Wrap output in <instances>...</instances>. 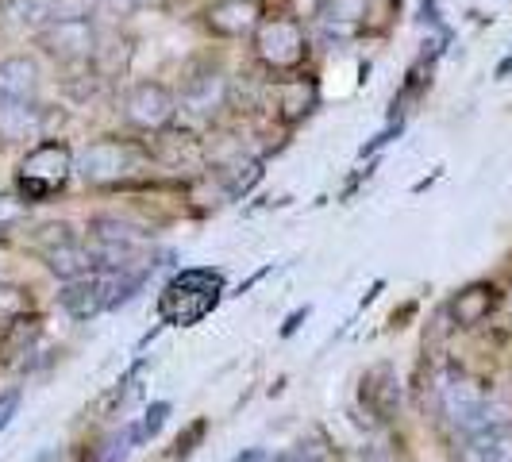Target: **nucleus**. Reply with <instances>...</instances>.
I'll return each instance as SVG.
<instances>
[{"instance_id": "2eb2a0df", "label": "nucleus", "mask_w": 512, "mask_h": 462, "mask_svg": "<svg viewBox=\"0 0 512 462\" xmlns=\"http://www.w3.org/2000/svg\"><path fill=\"white\" fill-rule=\"evenodd\" d=\"M0 101L43 104V66L35 54L0 58Z\"/></svg>"}, {"instance_id": "393cba45", "label": "nucleus", "mask_w": 512, "mask_h": 462, "mask_svg": "<svg viewBox=\"0 0 512 462\" xmlns=\"http://www.w3.org/2000/svg\"><path fill=\"white\" fill-rule=\"evenodd\" d=\"M31 220V205L12 189V193H0V243H8L12 231H20Z\"/></svg>"}, {"instance_id": "5701e85b", "label": "nucleus", "mask_w": 512, "mask_h": 462, "mask_svg": "<svg viewBox=\"0 0 512 462\" xmlns=\"http://www.w3.org/2000/svg\"><path fill=\"white\" fill-rule=\"evenodd\" d=\"M74 239H81V235H77V228L70 220H39V224L27 228V247H31L35 255L54 251V247H66V243H74Z\"/></svg>"}, {"instance_id": "9d476101", "label": "nucleus", "mask_w": 512, "mask_h": 462, "mask_svg": "<svg viewBox=\"0 0 512 462\" xmlns=\"http://www.w3.org/2000/svg\"><path fill=\"white\" fill-rule=\"evenodd\" d=\"M320 108V81L312 74L270 77V112L285 128H301L308 116Z\"/></svg>"}, {"instance_id": "72a5a7b5", "label": "nucleus", "mask_w": 512, "mask_h": 462, "mask_svg": "<svg viewBox=\"0 0 512 462\" xmlns=\"http://www.w3.org/2000/svg\"><path fill=\"white\" fill-rule=\"evenodd\" d=\"M505 308H509V320H512V285H509V293H505Z\"/></svg>"}, {"instance_id": "f3484780", "label": "nucleus", "mask_w": 512, "mask_h": 462, "mask_svg": "<svg viewBox=\"0 0 512 462\" xmlns=\"http://www.w3.org/2000/svg\"><path fill=\"white\" fill-rule=\"evenodd\" d=\"M39 262L47 266V274H54L58 282H77V278H85V274L97 270V258H93L85 239H74V243H66V247L43 251Z\"/></svg>"}, {"instance_id": "9b49d317", "label": "nucleus", "mask_w": 512, "mask_h": 462, "mask_svg": "<svg viewBox=\"0 0 512 462\" xmlns=\"http://www.w3.org/2000/svg\"><path fill=\"white\" fill-rule=\"evenodd\" d=\"M266 16V0H208L201 24L212 39H251Z\"/></svg>"}, {"instance_id": "cd10ccee", "label": "nucleus", "mask_w": 512, "mask_h": 462, "mask_svg": "<svg viewBox=\"0 0 512 462\" xmlns=\"http://www.w3.org/2000/svg\"><path fill=\"white\" fill-rule=\"evenodd\" d=\"M24 405V389L20 385H12V389H0V432L16 420V412Z\"/></svg>"}, {"instance_id": "a878e982", "label": "nucleus", "mask_w": 512, "mask_h": 462, "mask_svg": "<svg viewBox=\"0 0 512 462\" xmlns=\"http://www.w3.org/2000/svg\"><path fill=\"white\" fill-rule=\"evenodd\" d=\"M205 436H208V416H197V420H189L185 428H181V436L174 439V459H189L201 443H205Z\"/></svg>"}, {"instance_id": "bb28decb", "label": "nucleus", "mask_w": 512, "mask_h": 462, "mask_svg": "<svg viewBox=\"0 0 512 462\" xmlns=\"http://www.w3.org/2000/svg\"><path fill=\"white\" fill-rule=\"evenodd\" d=\"M166 416H170V401H154L151 409L143 412V420L135 424V432H139V443H147L162 432V424H166Z\"/></svg>"}, {"instance_id": "f257e3e1", "label": "nucleus", "mask_w": 512, "mask_h": 462, "mask_svg": "<svg viewBox=\"0 0 512 462\" xmlns=\"http://www.w3.org/2000/svg\"><path fill=\"white\" fill-rule=\"evenodd\" d=\"M151 162V147H143L135 139H120V135H101L77 151L74 174L93 189H116V185H128L131 178L147 174Z\"/></svg>"}, {"instance_id": "c85d7f7f", "label": "nucleus", "mask_w": 512, "mask_h": 462, "mask_svg": "<svg viewBox=\"0 0 512 462\" xmlns=\"http://www.w3.org/2000/svg\"><path fill=\"white\" fill-rule=\"evenodd\" d=\"M101 4H108V8L120 12V16H131V12H143V8L154 4V0H101Z\"/></svg>"}, {"instance_id": "4be33fe9", "label": "nucleus", "mask_w": 512, "mask_h": 462, "mask_svg": "<svg viewBox=\"0 0 512 462\" xmlns=\"http://www.w3.org/2000/svg\"><path fill=\"white\" fill-rule=\"evenodd\" d=\"M131 447H139V432H135V424H124V428H112L101 439H93L85 451V462H124Z\"/></svg>"}, {"instance_id": "f03ea898", "label": "nucleus", "mask_w": 512, "mask_h": 462, "mask_svg": "<svg viewBox=\"0 0 512 462\" xmlns=\"http://www.w3.org/2000/svg\"><path fill=\"white\" fill-rule=\"evenodd\" d=\"M77 166V151L58 135V139H35L20 162H16V193L24 197L27 205H43L51 201L54 193H62Z\"/></svg>"}, {"instance_id": "473e14b6", "label": "nucleus", "mask_w": 512, "mask_h": 462, "mask_svg": "<svg viewBox=\"0 0 512 462\" xmlns=\"http://www.w3.org/2000/svg\"><path fill=\"white\" fill-rule=\"evenodd\" d=\"M509 74H512V51H509V58H505V62L497 66V81H505Z\"/></svg>"}, {"instance_id": "b1692460", "label": "nucleus", "mask_w": 512, "mask_h": 462, "mask_svg": "<svg viewBox=\"0 0 512 462\" xmlns=\"http://www.w3.org/2000/svg\"><path fill=\"white\" fill-rule=\"evenodd\" d=\"M35 312V293L20 282H0V332Z\"/></svg>"}, {"instance_id": "412c9836", "label": "nucleus", "mask_w": 512, "mask_h": 462, "mask_svg": "<svg viewBox=\"0 0 512 462\" xmlns=\"http://www.w3.org/2000/svg\"><path fill=\"white\" fill-rule=\"evenodd\" d=\"M39 335H43V320H39V312H31L24 320H16V324H8L4 332H0V351H4V359L16 362L24 359L35 351V343H39Z\"/></svg>"}, {"instance_id": "7ed1b4c3", "label": "nucleus", "mask_w": 512, "mask_h": 462, "mask_svg": "<svg viewBox=\"0 0 512 462\" xmlns=\"http://www.w3.org/2000/svg\"><path fill=\"white\" fill-rule=\"evenodd\" d=\"M251 58L266 70L270 77L301 74L312 58V31L301 16H266L251 35Z\"/></svg>"}, {"instance_id": "4468645a", "label": "nucleus", "mask_w": 512, "mask_h": 462, "mask_svg": "<svg viewBox=\"0 0 512 462\" xmlns=\"http://www.w3.org/2000/svg\"><path fill=\"white\" fill-rule=\"evenodd\" d=\"M359 401L378 424H389L401 412V378L389 362H374L359 382Z\"/></svg>"}, {"instance_id": "2f4dec72", "label": "nucleus", "mask_w": 512, "mask_h": 462, "mask_svg": "<svg viewBox=\"0 0 512 462\" xmlns=\"http://www.w3.org/2000/svg\"><path fill=\"white\" fill-rule=\"evenodd\" d=\"M31 462H66V455H62L58 447H51V451H43L39 459H31Z\"/></svg>"}, {"instance_id": "6ab92c4d", "label": "nucleus", "mask_w": 512, "mask_h": 462, "mask_svg": "<svg viewBox=\"0 0 512 462\" xmlns=\"http://www.w3.org/2000/svg\"><path fill=\"white\" fill-rule=\"evenodd\" d=\"M212 170H216V181L224 185V193H228L231 201L247 197V193L258 185V178H262V162L243 151L235 154V158H228V162H216Z\"/></svg>"}, {"instance_id": "dca6fc26", "label": "nucleus", "mask_w": 512, "mask_h": 462, "mask_svg": "<svg viewBox=\"0 0 512 462\" xmlns=\"http://www.w3.org/2000/svg\"><path fill=\"white\" fill-rule=\"evenodd\" d=\"M27 139H43V104L0 101V151L27 147Z\"/></svg>"}, {"instance_id": "aec40b11", "label": "nucleus", "mask_w": 512, "mask_h": 462, "mask_svg": "<svg viewBox=\"0 0 512 462\" xmlns=\"http://www.w3.org/2000/svg\"><path fill=\"white\" fill-rule=\"evenodd\" d=\"M0 12L8 24L27 31V35L54 24V0H0Z\"/></svg>"}, {"instance_id": "20e7f679", "label": "nucleus", "mask_w": 512, "mask_h": 462, "mask_svg": "<svg viewBox=\"0 0 512 462\" xmlns=\"http://www.w3.org/2000/svg\"><path fill=\"white\" fill-rule=\"evenodd\" d=\"M220 289H224V274L220 270H208V266H193V270H181L174 282L162 289L158 297V316L162 324H201L212 308L220 305Z\"/></svg>"}, {"instance_id": "f8f14e48", "label": "nucleus", "mask_w": 512, "mask_h": 462, "mask_svg": "<svg viewBox=\"0 0 512 462\" xmlns=\"http://www.w3.org/2000/svg\"><path fill=\"white\" fill-rule=\"evenodd\" d=\"M370 16H374V0H316L312 24L324 39L347 43L370 27Z\"/></svg>"}, {"instance_id": "7c9ffc66", "label": "nucleus", "mask_w": 512, "mask_h": 462, "mask_svg": "<svg viewBox=\"0 0 512 462\" xmlns=\"http://www.w3.org/2000/svg\"><path fill=\"white\" fill-rule=\"evenodd\" d=\"M308 312H312V305H305V308H297V312H289V320L282 324V339H289V335L301 328V320H308Z\"/></svg>"}, {"instance_id": "423d86ee", "label": "nucleus", "mask_w": 512, "mask_h": 462, "mask_svg": "<svg viewBox=\"0 0 512 462\" xmlns=\"http://www.w3.org/2000/svg\"><path fill=\"white\" fill-rule=\"evenodd\" d=\"M35 39V51L43 58H51L54 66H93L97 54H101V27L97 16H77V20H54L43 31L31 35Z\"/></svg>"}, {"instance_id": "1a4fd4ad", "label": "nucleus", "mask_w": 512, "mask_h": 462, "mask_svg": "<svg viewBox=\"0 0 512 462\" xmlns=\"http://www.w3.org/2000/svg\"><path fill=\"white\" fill-rule=\"evenodd\" d=\"M231 104V77L224 66H201L189 70L178 89V108L193 120H216Z\"/></svg>"}, {"instance_id": "39448f33", "label": "nucleus", "mask_w": 512, "mask_h": 462, "mask_svg": "<svg viewBox=\"0 0 512 462\" xmlns=\"http://www.w3.org/2000/svg\"><path fill=\"white\" fill-rule=\"evenodd\" d=\"M85 243L97 258V270H139L147 266V231L112 212H97L85 224Z\"/></svg>"}, {"instance_id": "0eeeda50", "label": "nucleus", "mask_w": 512, "mask_h": 462, "mask_svg": "<svg viewBox=\"0 0 512 462\" xmlns=\"http://www.w3.org/2000/svg\"><path fill=\"white\" fill-rule=\"evenodd\" d=\"M178 93L166 81H131L120 97V120L128 124V131L135 135H162L178 124Z\"/></svg>"}, {"instance_id": "c756f323", "label": "nucleus", "mask_w": 512, "mask_h": 462, "mask_svg": "<svg viewBox=\"0 0 512 462\" xmlns=\"http://www.w3.org/2000/svg\"><path fill=\"white\" fill-rule=\"evenodd\" d=\"M231 462H278V455H270V451H262V447H247V451H239Z\"/></svg>"}, {"instance_id": "a211bd4d", "label": "nucleus", "mask_w": 512, "mask_h": 462, "mask_svg": "<svg viewBox=\"0 0 512 462\" xmlns=\"http://www.w3.org/2000/svg\"><path fill=\"white\" fill-rule=\"evenodd\" d=\"M459 462H512V424L462 436Z\"/></svg>"}, {"instance_id": "6e6552de", "label": "nucleus", "mask_w": 512, "mask_h": 462, "mask_svg": "<svg viewBox=\"0 0 512 462\" xmlns=\"http://www.w3.org/2000/svg\"><path fill=\"white\" fill-rule=\"evenodd\" d=\"M489 401H493V397H489V389L482 378L466 374L459 366H451L447 374H439L436 409H439V420H443L451 432L470 436V432L478 428V420H482V412H486Z\"/></svg>"}, {"instance_id": "ddd939ff", "label": "nucleus", "mask_w": 512, "mask_h": 462, "mask_svg": "<svg viewBox=\"0 0 512 462\" xmlns=\"http://www.w3.org/2000/svg\"><path fill=\"white\" fill-rule=\"evenodd\" d=\"M501 289L493 282H466L462 289L451 293V301L443 305V316L451 320V328H459V332H474V328H482L489 316L501 308Z\"/></svg>"}]
</instances>
